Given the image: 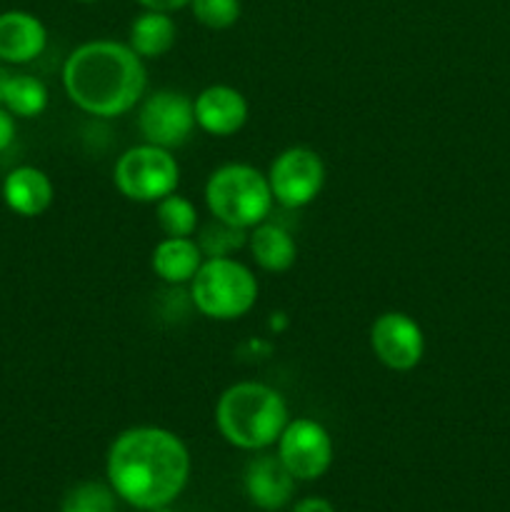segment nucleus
I'll return each mask as SVG.
<instances>
[{"mask_svg":"<svg viewBox=\"0 0 510 512\" xmlns=\"http://www.w3.org/2000/svg\"><path fill=\"white\" fill-rule=\"evenodd\" d=\"M205 255L200 250L198 240L193 238H163L153 248L150 255V268L163 283L185 285L195 278V273L203 265Z\"/></svg>","mask_w":510,"mask_h":512,"instance_id":"2eb2a0df","label":"nucleus"},{"mask_svg":"<svg viewBox=\"0 0 510 512\" xmlns=\"http://www.w3.org/2000/svg\"><path fill=\"white\" fill-rule=\"evenodd\" d=\"M288 420V403L283 395L255 380L230 385L215 403L218 433L225 443L248 453H260L278 443Z\"/></svg>","mask_w":510,"mask_h":512,"instance_id":"7ed1b4c3","label":"nucleus"},{"mask_svg":"<svg viewBox=\"0 0 510 512\" xmlns=\"http://www.w3.org/2000/svg\"><path fill=\"white\" fill-rule=\"evenodd\" d=\"M195 123L193 100L178 90H155L148 98L140 100L138 130L143 143L160 145V148H180L190 140Z\"/></svg>","mask_w":510,"mask_h":512,"instance_id":"1a4fd4ad","label":"nucleus"},{"mask_svg":"<svg viewBox=\"0 0 510 512\" xmlns=\"http://www.w3.org/2000/svg\"><path fill=\"white\" fill-rule=\"evenodd\" d=\"M15 133H18V125H15V115L0 105V153L8 150L13 145Z\"/></svg>","mask_w":510,"mask_h":512,"instance_id":"5701e85b","label":"nucleus"},{"mask_svg":"<svg viewBox=\"0 0 510 512\" xmlns=\"http://www.w3.org/2000/svg\"><path fill=\"white\" fill-rule=\"evenodd\" d=\"M188 8L193 18L208 30L233 28L243 13L240 0H190Z\"/></svg>","mask_w":510,"mask_h":512,"instance_id":"4be33fe9","label":"nucleus"},{"mask_svg":"<svg viewBox=\"0 0 510 512\" xmlns=\"http://www.w3.org/2000/svg\"><path fill=\"white\" fill-rule=\"evenodd\" d=\"M155 218L165 238H190L198 230V208L185 195L170 193L155 203Z\"/></svg>","mask_w":510,"mask_h":512,"instance_id":"6ab92c4d","label":"nucleus"},{"mask_svg":"<svg viewBox=\"0 0 510 512\" xmlns=\"http://www.w3.org/2000/svg\"><path fill=\"white\" fill-rule=\"evenodd\" d=\"M150 512H175V510L170 508V505H165V508H155V510H150Z\"/></svg>","mask_w":510,"mask_h":512,"instance_id":"bb28decb","label":"nucleus"},{"mask_svg":"<svg viewBox=\"0 0 510 512\" xmlns=\"http://www.w3.org/2000/svg\"><path fill=\"white\" fill-rule=\"evenodd\" d=\"M50 93L45 83L35 75L28 73H8L3 83V95H0V105L15 118L33 120L45 113L48 108Z\"/></svg>","mask_w":510,"mask_h":512,"instance_id":"a211bd4d","label":"nucleus"},{"mask_svg":"<svg viewBox=\"0 0 510 512\" xmlns=\"http://www.w3.org/2000/svg\"><path fill=\"white\" fill-rule=\"evenodd\" d=\"M113 183L133 203H158L178 190L180 165L173 150L140 143L120 155L113 168Z\"/></svg>","mask_w":510,"mask_h":512,"instance_id":"423d86ee","label":"nucleus"},{"mask_svg":"<svg viewBox=\"0 0 510 512\" xmlns=\"http://www.w3.org/2000/svg\"><path fill=\"white\" fill-rule=\"evenodd\" d=\"M63 88L70 103L83 113L120 118L145 98L148 70L128 43L90 40L65 58Z\"/></svg>","mask_w":510,"mask_h":512,"instance_id":"f03ea898","label":"nucleus"},{"mask_svg":"<svg viewBox=\"0 0 510 512\" xmlns=\"http://www.w3.org/2000/svg\"><path fill=\"white\" fill-rule=\"evenodd\" d=\"M75 3H85V5H90V3H98V0H75Z\"/></svg>","mask_w":510,"mask_h":512,"instance_id":"cd10ccee","label":"nucleus"},{"mask_svg":"<svg viewBox=\"0 0 510 512\" xmlns=\"http://www.w3.org/2000/svg\"><path fill=\"white\" fill-rule=\"evenodd\" d=\"M198 245L205 258H233L235 250L248 248V230L213 218L200 228Z\"/></svg>","mask_w":510,"mask_h":512,"instance_id":"412c9836","label":"nucleus"},{"mask_svg":"<svg viewBox=\"0 0 510 512\" xmlns=\"http://www.w3.org/2000/svg\"><path fill=\"white\" fill-rule=\"evenodd\" d=\"M58 512H118V495L108 483L83 480L63 495Z\"/></svg>","mask_w":510,"mask_h":512,"instance_id":"aec40b11","label":"nucleus"},{"mask_svg":"<svg viewBox=\"0 0 510 512\" xmlns=\"http://www.w3.org/2000/svg\"><path fill=\"white\" fill-rule=\"evenodd\" d=\"M175 40H178V25H175L170 13L143 10V13L130 23L128 45L143 60H155L168 55L170 50H173Z\"/></svg>","mask_w":510,"mask_h":512,"instance_id":"f3484780","label":"nucleus"},{"mask_svg":"<svg viewBox=\"0 0 510 512\" xmlns=\"http://www.w3.org/2000/svg\"><path fill=\"white\" fill-rule=\"evenodd\" d=\"M370 350L393 373L418 368L425 355V335L415 318L400 310L380 313L370 325Z\"/></svg>","mask_w":510,"mask_h":512,"instance_id":"9d476101","label":"nucleus"},{"mask_svg":"<svg viewBox=\"0 0 510 512\" xmlns=\"http://www.w3.org/2000/svg\"><path fill=\"white\" fill-rule=\"evenodd\" d=\"M108 485L130 508L150 512L173 505L190 480L188 445L158 425L128 428L110 443Z\"/></svg>","mask_w":510,"mask_h":512,"instance_id":"f257e3e1","label":"nucleus"},{"mask_svg":"<svg viewBox=\"0 0 510 512\" xmlns=\"http://www.w3.org/2000/svg\"><path fill=\"white\" fill-rule=\"evenodd\" d=\"M3 200L10 213L20 218H38L55 200L53 180L35 165H18L5 175Z\"/></svg>","mask_w":510,"mask_h":512,"instance_id":"4468645a","label":"nucleus"},{"mask_svg":"<svg viewBox=\"0 0 510 512\" xmlns=\"http://www.w3.org/2000/svg\"><path fill=\"white\" fill-rule=\"evenodd\" d=\"M205 205L215 220L250 230L273 213L268 175L248 163H225L205 183Z\"/></svg>","mask_w":510,"mask_h":512,"instance_id":"20e7f679","label":"nucleus"},{"mask_svg":"<svg viewBox=\"0 0 510 512\" xmlns=\"http://www.w3.org/2000/svg\"><path fill=\"white\" fill-rule=\"evenodd\" d=\"M248 250L255 265L265 273H285L293 268L298 258V245L293 235L283 225L270 223V220L248 230Z\"/></svg>","mask_w":510,"mask_h":512,"instance_id":"dca6fc26","label":"nucleus"},{"mask_svg":"<svg viewBox=\"0 0 510 512\" xmlns=\"http://www.w3.org/2000/svg\"><path fill=\"white\" fill-rule=\"evenodd\" d=\"M195 123L213 138H230L248 123V100L233 85H208L193 100Z\"/></svg>","mask_w":510,"mask_h":512,"instance_id":"9b49d317","label":"nucleus"},{"mask_svg":"<svg viewBox=\"0 0 510 512\" xmlns=\"http://www.w3.org/2000/svg\"><path fill=\"white\" fill-rule=\"evenodd\" d=\"M290 512H338L330 500L320 498V495H308V498L298 500Z\"/></svg>","mask_w":510,"mask_h":512,"instance_id":"b1692460","label":"nucleus"},{"mask_svg":"<svg viewBox=\"0 0 510 512\" xmlns=\"http://www.w3.org/2000/svg\"><path fill=\"white\" fill-rule=\"evenodd\" d=\"M48 45V28L28 10L0 13V63L28 65L43 55Z\"/></svg>","mask_w":510,"mask_h":512,"instance_id":"ddd939ff","label":"nucleus"},{"mask_svg":"<svg viewBox=\"0 0 510 512\" xmlns=\"http://www.w3.org/2000/svg\"><path fill=\"white\" fill-rule=\"evenodd\" d=\"M143 5V10H160V13H175V10L188 8L190 0H135Z\"/></svg>","mask_w":510,"mask_h":512,"instance_id":"393cba45","label":"nucleus"},{"mask_svg":"<svg viewBox=\"0 0 510 512\" xmlns=\"http://www.w3.org/2000/svg\"><path fill=\"white\" fill-rule=\"evenodd\" d=\"M295 483L283 460L278 455H255L243 473V488L250 503L258 510L278 512L293 503Z\"/></svg>","mask_w":510,"mask_h":512,"instance_id":"f8f14e48","label":"nucleus"},{"mask_svg":"<svg viewBox=\"0 0 510 512\" xmlns=\"http://www.w3.org/2000/svg\"><path fill=\"white\" fill-rule=\"evenodd\" d=\"M195 310L210 320H238L258 303V278L235 258H205L190 280Z\"/></svg>","mask_w":510,"mask_h":512,"instance_id":"39448f33","label":"nucleus"},{"mask_svg":"<svg viewBox=\"0 0 510 512\" xmlns=\"http://www.w3.org/2000/svg\"><path fill=\"white\" fill-rule=\"evenodd\" d=\"M275 455L283 460L295 480H320L330 470L335 458V445L323 423L313 418L288 420L275 443Z\"/></svg>","mask_w":510,"mask_h":512,"instance_id":"6e6552de","label":"nucleus"},{"mask_svg":"<svg viewBox=\"0 0 510 512\" xmlns=\"http://www.w3.org/2000/svg\"><path fill=\"white\" fill-rule=\"evenodd\" d=\"M5 75H8V73H5V70L0 68V95H3V83H5Z\"/></svg>","mask_w":510,"mask_h":512,"instance_id":"a878e982","label":"nucleus"},{"mask_svg":"<svg viewBox=\"0 0 510 512\" xmlns=\"http://www.w3.org/2000/svg\"><path fill=\"white\" fill-rule=\"evenodd\" d=\"M270 193L278 205L300 210L313 203L325 185V163L313 148L293 145L275 155L268 173Z\"/></svg>","mask_w":510,"mask_h":512,"instance_id":"0eeeda50","label":"nucleus"}]
</instances>
